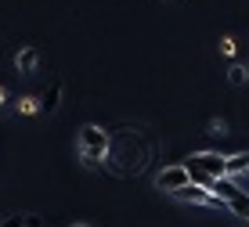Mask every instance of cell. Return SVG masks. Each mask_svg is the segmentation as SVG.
<instances>
[{
	"instance_id": "1",
	"label": "cell",
	"mask_w": 249,
	"mask_h": 227,
	"mask_svg": "<svg viewBox=\"0 0 249 227\" xmlns=\"http://www.w3.org/2000/svg\"><path fill=\"white\" fill-rule=\"evenodd\" d=\"M108 152V134L101 126H83L80 130V155H83V166H98Z\"/></svg>"
},
{
	"instance_id": "2",
	"label": "cell",
	"mask_w": 249,
	"mask_h": 227,
	"mask_svg": "<svg viewBox=\"0 0 249 227\" xmlns=\"http://www.w3.org/2000/svg\"><path fill=\"white\" fill-rule=\"evenodd\" d=\"M184 166H188V170H199L202 177H210V180L228 177V170H224V155H220V152H199V155H192V159H188Z\"/></svg>"
},
{
	"instance_id": "3",
	"label": "cell",
	"mask_w": 249,
	"mask_h": 227,
	"mask_svg": "<svg viewBox=\"0 0 249 227\" xmlns=\"http://www.w3.org/2000/svg\"><path fill=\"white\" fill-rule=\"evenodd\" d=\"M184 184H192V180H188L184 162H181V166H166V170L159 173V188H162V191H170V195H174V191H181Z\"/></svg>"
},
{
	"instance_id": "4",
	"label": "cell",
	"mask_w": 249,
	"mask_h": 227,
	"mask_svg": "<svg viewBox=\"0 0 249 227\" xmlns=\"http://www.w3.org/2000/svg\"><path fill=\"white\" fill-rule=\"evenodd\" d=\"M58 105H62V83L47 87V90H44V98L36 101V108H40V112H47V116H51V112H58Z\"/></svg>"
},
{
	"instance_id": "5",
	"label": "cell",
	"mask_w": 249,
	"mask_h": 227,
	"mask_svg": "<svg viewBox=\"0 0 249 227\" xmlns=\"http://www.w3.org/2000/svg\"><path fill=\"white\" fill-rule=\"evenodd\" d=\"M224 170H228V177H238V173H249V152H238V155H224Z\"/></svg>"
},
{
	"instance_id": "6",
	"label": "cell",
	"mask_w": 249,
	"mask_h": 227,
	"mask_svg": "<svg viewBox=\"0 0 249 227\" xmlns=\"http://www.w3.org/2000/svg\"><path fill=\"white\" fill-rule=\"evenodd\" d=\"M36 62H40L36 47H25L22 54H18V69H22V72H33V69H36Z\"/></svg>"
},
{
	"instance_id": "7",
	"label": "cell",
	"mask_w": 249,
	"mask_h": 227,
	"mask_svg": "<svg viewBox=\"0 0 249 227\" xmlns=\"http://www.w3.org/2000/svg\"><path fill=\"white\" fill-rule=\"evenodd\" d=\"M228 83H231V87H242V83H246V69H242V65H231V69H228Z\"/></svg>"
},
{
	"instance_id": "8",
	"label": "cell",
	"mask_w": 249,
	"mask_h": 227,
	"mask_svg": "<svg viewBox=\"0 0 249 227\" xmlns=\"http://www.w3.org/2000/svg\"><path fill=\"white\" fill-rule=\"evenodd\" d=\"M0 227H25V220H22V216H7Z\"/></svg>"
},
{
	"instance_id": "9",
	"label": "cell",
	"mask_w": 249,
	"mask_h": 227,
	"mask_svg": "<svg viewBox=\"0 0 249 227\" xmlns=\"http://www.w3.org/2000/svg\"><path fill=\"white\" fill-rule=\"evenodd\" d=\"M0 98H4V90H0Z\"/></svg>"
}]
</instances>
